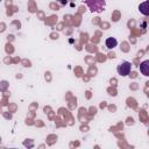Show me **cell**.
<instances>
[{"instance_id":"obj_1","label":"cell","mask_w":149,"mask_h":149,"mask_svg":"<svg viewBox=\"0 0 149 149\" xmlns=\"http://www.w3.org/2000/svg\"><path fill=\"white\" fill-rule=\"evenodd\" d=\"M85 3L87 5L91 12H95V13L102 12L106 6L105 0H85Z\"/></svg>"},{"instance_id":"obj_2","label":"cell","mask_w":149,"mask_h":149,"mask_svg":"<svg viewBox=\"0 0 149 149\" xmlns=\"http://www.w3.org/2000/svg\"><path fill=\"white\" fill-rule=\"evenodd\" d=\"M130 70H132V64H130L129 62H127V61L121 62V63L116 66V71H118V73H119L120 76H122V77L128 76V74L130 73Z\"/></svg>"},{"instance_id":"obj_3","label":"cell","mask_w":149,"mask_h":149,"mask_svg":"<svg viewBox=\"0 0 149 149\" xmlns=\"http://www.w3.org/2000/svg\"><path fill=\"white\" fill-rule=\"evenodd\" d=\"M140 71L143 76L149 77V59H146L140 64Z\"/></svg>"},{"instance_id":"obj_4","label":"cell","mask_w":149,"mask_h":149,"mask_svg":"<svg viewBox=\"0 0 149 149\" xmlns=\"http://www.w3.org/2000/svg\"><path fill=\"white\" fill-rule=\"evenodd\" d=\"M139 10H140V13H142L143 15L149 16V0L141 2V3L139 5Z\"/></svg>"},{"instance_id":"obj_5","label":"cell","mask_w":149,"mask_h":149,"mask_svg":"<svg viewBox=\"0 0 149 149\" xmlns=\"http://www.w3.org/2000/svg\"><path fill=\"white\" fill-rule=\"evenodd\" d=\"M105 45H106L107 49H114V48L118 45V41H116V38H114V37H108V38H106V41H105Z\"/></svg>"}]
</instances>
